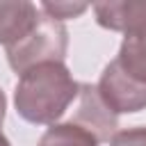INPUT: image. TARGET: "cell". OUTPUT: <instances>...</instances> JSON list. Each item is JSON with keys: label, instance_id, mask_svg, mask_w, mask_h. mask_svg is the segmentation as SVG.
Here are the masks:
<instances>
[{"label": "cell", "instance_id": "1", "mask_svg": "<svg viewBox=\"0 0 146 146\" xmlns=\"http://www.w3.org/2000/svg\"><path fill=\"white\" fill-rule=\"evenodd\" d=\"M80 94V82L64 62H43L21 73L14 105L21 119L34 125H55Z\"/></svg>", "mask_w": 146, "mask_h": 146}, {"label": "cell", "instance_id": "2", "mask_svg": "<svg viewBox=\"0 0 146 146\" xmlns=\"http://www.w3.org/2000/svg\"><path fill=\"white\" fill-rule=\"evenodd\" d=\"M96 91L112 114L146 110V34H128L116 57L103 68Z\"/></svg>", "mask_w": 146, "mask_h": 146}, {"label": "cell", "instance_id": "3", "mask_svg": "<svg viewBox=\"0 0 146 146\" xmlns=\"http://www.w3.org/2000/svg\"><path fill=\"white\" fill-rule=\"evenodd\" d=\"M68 50V30L64 23L46 16L41 11L36 25L25 39L5 48L7 62L14 73H25L27 68L43 62H64Z\"/></svg>", "mask_w": 146, "mask_h": 146}, {"label": "cell", "instance_id": "4", "mask_svg": "<svg viewBox=\"0 0 146 146\" xmlns=\"http://www.w3.org/2000/svg\"><path fill=\"white\" fill-rule=\"evenodd\" d=\"M78 98H80L78 112H75L68 121H73L75 125L89 130V132L98 139V144L110 141V139L116 135L119 116L112 114V112L103 105V100H100V96H98V91H96L94 84H80Z\"/></svg>", "mask_w": 146, "mask_h": 146}, {"label": "cell", "instance_id": "5", "mask_svg": "<svg viewBox=\"0 0 146 146\" xmlns=\"http://www.w3.org/2000/svg\"><path fill=\"white\" fill-rule=\"evenodd\" d=\"M96 23L121 34H146V0H107L91 5Z\"/></svg>", "mask_w": 146, "mask_h": 146}, {"label": "cell", "instance_id": "6", "mask_svg": "<svg viewBox=\"0 0 146 146\" xmlns=\"http://www.w3.org/2000/svg\"><path fill=\"white\" fill-rule=\"evenodd\" d=\"M41 9L27 0H0V46L9 48L36 25Z\"/></svg>", "mask_w": 146, "mask_h": 146}, {"label": "cell", "instance_id": "7", "mask_svg": "<svg viewBox=\"0 0 146 146\" xmlns=\"http://www.w3.org/2000/svg\"><path fill=\"white\" fill-rule=\"evenodd\" d=\"M39 146H100V144L89 130L75 125L73 121H64L50 125L39 139Z\"/></svg>", "mask_w": 146, "mask_h": 146}, {"label": "cell", "instance_id": "8", "mask_svg": "<svg viewBox=\"0 0 146 146\" xmlns=\"http://www.w3.org/2000/svg\"><path fill=\"white\" fill-rule=\"evenodd\" d=\"M39 9H41L46 16L64 23L66 18H75V16H80L82 11H87L89 5H87V2H41Z\"/></svg>", "mask_w": 146, "mask_h": 146}, {"label": "cell", "instance_id": "9", "mask_svg": "<svg viewBox=\"0 0 146 146\" xmlns=\"http://www.w3.org/2000/svg\"><path fill=\"white\" fill-rule=\"evenodd\" d=\"M110 146H146V125L116 130V135L110 139Z\"/></svg>", "mask_w": 146, "mask_h": 146}, {"label": "cell", "instance_id": "10", "mask_svg": "<svg viewBox=\"0 0 146 146\" xmlns=\"http://www.w3.org/2000/svg\"><path fill=\"white\" fill-rule=\"evenodd\" d=\"M5 112H7V98L5 91L0 89V146H11V141L7 139V135L2 132V123H5Z\"/></svg>", "mask_w": 146, "mask_h": 146}]
</instances>
